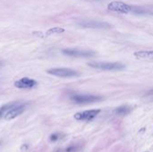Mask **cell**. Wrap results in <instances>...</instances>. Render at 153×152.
Returning <instances> with one entry per match:
<instances>
[{"instance_id":"cell-1","label":"cell","mask_w":153,"mask_h":152,"mask_svg":"<svg viewBox=\"0 0 153 152\" xmlns=\"http://www.w3.org/2000/svg\"><path fill=\"white\" fill-rule=\"evenodd\" d=\"M88 65L92 68L105 70V71H120L126 68V65L120 63H109V62H90Z\"/></svg>"},{"instance_id":"cell-2","label":"cell","mask_w":153,"mask_h":152,"mask_svg":"<svg viewBox=\"0 0 153 152\" xmlns=\"http://www.w3.org/2000/svg\"><path fill=\"white\" fill-rule=\"evenodd\" d=\"M78 25L84 29H93V30H107L111 28V25L106 22L94 21V20H85L78 22Z\"/></svg>"},{"instance_id":"cell-3","label":"cell","mask_w":153,"mask_h":152,"mask_svg":"<svg viewBox=\"0 0 153 152\" xmlns=\"http://www.w3.org/2000/svg\"><path fill=\"white\" fill-rule=\"evenodd\" d=\"M102 98L96 95H87V94H74L71 97V100L76 104H90L100 101Z\"/></svg>"},{"instance_id":"cell-4","label":"cell","mask_w":153,"mask_h":152,"mask_svg":"<svg viewBox=\"0 0 153 152\" xmlns=\"http://www.w3.org/2000/svg\"><path fill=\"white\" fill-rule=\"evenodd\" d=\"M63 54L72 57H92L96 56V53L92 50H83L78 48H65L62 50Z\"/></svg>"},{"instance_id":"cell-5","label":"cell","mask_w":153,"mask_h":152,"mask_svg":"<svg viewBox=\"0 0 153 152\" xmlns=\"http://www.w3.org/2000/svg\"><path fill=\"white\" fill-rule=\"evenodd\" d=\"M48 73L51 75L62 77V78H71L79 76V73L75 70L69 68H52L48 70Z\"/></svg>"},{"instance_id":"cell-6","label":"cell","mask_w":153,"mask_h":152,"mask_svg":"<svg viewBox=\"0 0 153 152\" xmlns=\"http://www.w3.org/2000/svg\"><path fill=\"white\" fill-rule=\"evenodd\" d=\"M126 13H133L135 15H153V7L127 4Z\"/></svg>"},{"instance_id":"cell-7","label":"cell","mask_w":153,"mask_h":152,"mask_svg":"<svg viewBox=\"0 0 153 152\" xmlns=\"http://www.w3.org/2000/svg\"><path fill=\"white\" fill-rule=\"evenodd\" d=\"M25 110V105L20 102H17L14 107H13L11 109L6 111L4 115V118L5 120H12L15 117H17L19 115H21Z\"/></svg>"},{"instance_id":"cell-8","label":"cell","mask_w":153,"mask_h":152,"mask_svg":"<svg viewBox=\"0 0 153 152\" xmlns=\"http://www.w3.org/2000/svg\"><path fill=\"white\" fill-rule=\"evenodd\" d=\"M14 85L16 88L19 89H31L37 85V82L30 78H22L14 82Z\"/></svg>"},{"instance_id":"cell-9","label":"cell","mask_w":153,"mask_h":152,"mask_svg":"<svg viewBox=\"0 0 153 152\" xmlns=\"http://www.w3.org/2000/svg\"><path fill=\"white\" fill-rule=\"evenodd\" d=\"M100 112V109H94V110H87V111H83V112H80V113H76L74 115V118L76 120H91L93 119Z\"/></svg>"},{"instance_id":"cell-10","label":"cell","mask_w":153,"mask_h":152,"mask_svg":"<svg viewBox=\"0 0 153 152\" xmlns=\"http://www.w3.org/2000/svg\"><path fill=\"white\" fill-rule=\"evenodd\" d=\"M134 56L141 59H153V50H143L134 53Z\"/></svg>"},{"instance_id":"cell-11","label":"cell","mask_w":153,"mask_h":152,"mask_svg":"<svg viewBox=\"0 0 153 152\" xmlns=\"http://www.w3.org/2000/svg\"><path fill=\"white\" fill-rule=\"evenodd\" d=\"M130 111H131V108H129L127 106H122V107L117 108L115 110V113L117 114V115H120V116H125V115L129 114Z\"/></svg>"},{"instance_id":"cell-12","label":"cell","mask_w":153,"mask_h":152,"mask_svg":"<svg viewBox=\"0 0 153 152\" xmlns=\"http://www.w3.org/2000/svg\"><path fill=\"white\" fill-rule=\"evenodd\" d=\"M58 137H59V135H58L57 133H53V134L50 136V141H51V142H56V141L58 140Z\"/></svg>"},{"instance_id":"cell-13","label":"cell","mask_w":153,"mask_h":152,"mask_svg":"<svg viewBox=\"0 0 153 152\" xmlns=\"http://www.w3.org/2000/svg\"><path fill=\"white\" fill-rule=\"evenodd\" d=\"M27 145H23V146H22V148H21V150H27Z\"/></svg>"},{"instance_id":"cell-14","label":"cell","mask_w":153,"mask_h":152,"mask_svg":"<svg viewBox=\"0 0 153 152\" xmlns=\"http://www.w3.org/2000/svg\"><path fill=\"white\" fill-rule=\"evenodd\" d=\"M86 1H100V0H86Z\"/></svg>"},{"instance_id":"cell-15","label":"cell","mask_w":153,"mask_h":152,"mask_svg":"<svg viewBox=\"0 0 153 152\" xmlns=\"http://www.w3.org/2000/svg\"><path fill=\"white\" fill-rule=\"evenodd\" d=\"M2 65V62H0V66Z\"/></svg>"}]
</instances>
